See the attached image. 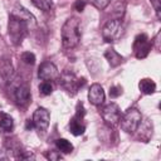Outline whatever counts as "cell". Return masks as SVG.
Wrapping results in <instances>:
<instances>
[{"label":"cell","mask_w":161,"mask_h":161,"mask_svg":"<svg viewBox=\"0 0 161 161\" xmlns=\"http://www.w3.org/2000/svg\"><path fill=\"white\" fill-rule=\"evenodd\" d=\"M80 42V20L72 16L65 20L62 28V44L67 49L75 48Z\"/></svg>","instance_id":"cell-1"},{"label":"cell","mask_w":161,"mask_h":161,"mask_svg":"<svg viewBox=\"0 0 161 161\" xmlns=\"http://www.w3.org/2000/svg\"><path fill=\"white\" fill-rule=\"evenodd\" d=\"M33 24L29 20L20 18L18 15H13L10 14L9 18V24H8V33H9V38L11 40L13 44L19 45L21 44L23 39L26 36L28 31H29V25ZM35 25V24H33Z\"/></svg>","instance_id":"cell-2"},{"label":"cell","mask_w":161,"mask_h":161,"mask_svg":"<svg viewBox=\"0 0 161 161\" xmlns=\"http://www.w3.org/2000/svg\"><path fill=\"white\" fill-rule=\"evenodd\" d=\"M141 122H142L141 112L137 108H128L123 114H121L118 123L125 132L133 133L138 130Z\"/></svg>","instance_id":"cell-3"},{"label":"cell","mask_w":161,"mask_h":161,"mask_svg":"<svg viewBox=\"0 0 161 161\" xmlns=\"http://www.w3.org/2000/svg\"><path fill=\"white\" fill-rule=\"evenodd\" d=\"M123 33H125L123 23L119 19L108 20L102 29V36H103L104 42H107V43H113V42L118 40L123 35Z\"/></svg>","instance_id":"cell-4"},{"label":"cell","mask_w":161,"mask_h":161,"mask_svg":"<svg viewBox=\"0 0 161 161\" xmlns=\"http://www.w3.org/2000/svg\"><path fill=\"white\" fill-rule=\"evenodd\" d=\"M58 79H60V86L70 94H75L78 89L83 87V84L86 83L84 78H78L72 72H64L62 75H59Z\"/></svg>","instance_id":"cell-5"},{"label":"cell","mask_w":161,"mask_h":161,"mask_svg":"<svg viewBox=\"0 0 161 161\" xmlns=\"http://www.w3.org/2000/svg\"><path fill=\"white\" fill-rule=\"evenodd\" d=\"M152 47V43L150 42L148 36L146 34H138L133 42V52L135 55L138 59H142L145 57H147V54L150 53Z\"/></svg>","instance_id":"cell-6"},{"label":"cell","mask_w":161,"mask_h":161,"mask_svg":"<svg viewBox=\"0 0 161 161\" xmlns=\"http://www.w3.org/2000/svg\"><path fill=\"white\" fill-rule=\"evenodd\" d=\"M102 118H103V121H104L108 126H111V127L118 125L119 118H121V109H119L118 104H116V103H109V104H107V106L102 109Z\"/></svg>","instance_id":"cell-7"},{"label":"cell","mask_w":161,"mask_h":161,"mask_svg":"<svg viewBox=\"0 0 161 161\" xmlns=\"http://www.w3.org/2000/svg\"><path fill=\"white\" fill-rule=\"evenodd\" d=\"M59 70L55 67L54 63L52 62H44L40 64L39 69H38V77L42 80H47V82H52V80H57L59 78Z\"/></svg>","instance_id":"cell-8"},{"label":"cell","mask_w":161,"mask_h":161,"mask_svg":"<svg viewBox=\"0 0 161 161\" xmlns=\"http://www.w3.org/2000/svg\"><path fill=\"white\" fill-rule=\"evenodd\" d=\"M33 123H34V127L38 130V131H45L49 126V121H50V113L48 109L43 108V107H39L35 109L34 114H33Z\"/></svg>","instance_id":"cell-9"},{"label":"cell","mask_w":161,"mask_h":161,"mask_svg":"<svg viewBox=\"0 0 161 161\" xmlns=\"http://www.w3.org/2000/svg\"><path fill=\"white\" fill-rule=\"evenodd\" d=\"M14 98L18 104L26 106L30 101V89L26 83H20L14 89Z\"/></svg>","instance_id":"cell-10"},{"label":"cell","mask_w":161,"mask_h":161,"mask_svg":"<svg viewBox=\"0 0 161 161\" xmlns=\"http://www.w3.org/2000/svg\"><path fill=\"white\" fill-rule=\"evenodd\" d=\"M104 98H106V94H104V91H103V87L98 83H94L91 86L89 91H88V99L92 104L94 106H101L103 102H104Z\"/></svg>","instance_id":"cell-11"},{"label":"cell","mask_w":161,"mask_h":161,"mask_svg":"<svg viewBox=\"0 0 161 161\" xmlns=\"http://www.w3.org/2000/svg\"><path fill=\"white\" fill-rule=\"evenodd\" d=\"M69 130H70V132H72L74 136H80V135H83L84 131H86V125L83 123V117L75 114V116L70 119V122H69Z\"/></svg>","instance_id":"cell-12"},{"label":"cell","mask_w":161,"mask_h":161,"mask_svg":"<svg viewBox=\"0 0 161 161\" xmlns=\"http://www.w3.org/2000/svg\"><path fill=\"white\" fill-rule=\"evenodd\" d=\"M13 75V65L9 60H0V82L6 83Z\"/></svg>","instance_id":"cell-13"},{"label":"cell","mask_w":161,"mask_h":161,"mask_svg":"<svg viewBox=\"0 0 161 161\" xmlns=\"http://www.w3.org/2000/svg\"><path fill=\"white\" fill-rule=\"evenodd\" d=\"M104 58L108 60V63H109L111 67H117V65H119V64L122 63V60H123V57H122L121 54H118L114 49H108V50H106Z\"/></svg>","instance_id":"cell-14"},{"label":"cell","mask_w":161,"mask_h":161,"mask_svg":"<svg viewBox=\"0 0 161 161\" xmlns=\"http://www.w3.org/2000/svg\"><path fill=\"white\" fill-rule=\"evenodd\" d=\"M138 88L143 94H152L156 91V83L150 78H143L140 80Z\"/></svg>","instance_id":"cell-15"},{"label":"cell","mask_w":161,"mask_h":161,"mask_svg":"<svg viewBox=\"0 0 161 161\" xmlns=\"http://www.w3.org/2000/svg\"><path fill=\"white\" fill-rule=\"evenodd\" d=\"M0 127L3 131L5 132H10L14 127V121H13V117L5 112H1L0 113Z\"/></svg>","instance_id":"cell-16"},{"label":"cell","mask_w":161,"mask_h":161,"mask_svg":"<svg viewBox=\"0 0 161 161\" xmlns=\"http://www.w3.org/2000/svg\"><path fill=\"white\" fill-rule=\"evenodd\" d=\"M55 146L62 153H70L73 151V145L65 138H58L55 141Z\"/></svg>","instance_id":"cell-17"},{"label":"cell","mask_w":161,"mask_h":161,"mask_svg":"<svg viewBox=\"0 0 161 161\" xmlns=\"http://www.w3.org/2000/svg\"><path fill=\"white\" fill-rule=\"evenodd\" d=\"M31 1L38 9L43 11H49L53 5V0H31Z\"/></svg>","instance_id":"cell-18"},{"label":"cell","mask_w":161,"mask_h":161,"mask_svg":"<svg viewBox=\"0 0 161 161\" xmlns=\"http://www.w3.org/2000/svg\"><path fill=\"white\" fill-rule=\"evenodd\" d=\"M39 92L43 94V96H49L52 92H53V86L50 82H47V80H43V83H40L39 86Z\"/></svg>","instance_id":"cell-19"},{"label":"cell","mask_w":161,"mask_h":161,"mask_svg":"<svg viewBox=\"0 0 161 161\" xmlns=\"http://www.w3.org/2000/svg\"><path fill=\"white\" fill-rule=\"evenodd\" d=\"M21 60L28 65H33L35 63V55L30 52H24L21 54Z\"/></svg>","instance_id":"cell-20"},{"label":"cell","mask_w":161,"mask_h":161,"mask_svg":"<svg viewBox=\"0 0 161 161\" xmlns=\"http://www.w3.org/2000/svg\"><path fill=\"white\" fill-rule=\"evenodd\" d=\"M111 0H92V4L98 9V10H104L109 5Z\"/></svg>","instance_id":"cell-21"},{"label":"cell","mask_w":161,"mask_h":161,"mask_svg":"<svg viewBox=\"0 0 161 161\" xmlns=\"http://www.w3.org/2000/svg\"><path fill=\"white\" fill-rule=\"evenodd\" d=\"M122 94V88L119 87V86H112L111 88H109V96L112 97V98H117V97H119Z\"/></svg>","instance_id":"cell-22"},{"label":"cell","mask_w":161,"mask_h":161,"mask_svg":"<svg viewBox=\"0 0 161 161\" xmlns=\"http://www.w3.org/2000/svg\"><path fill=\"white\" fill-rule=\"evenodd\" d=\"M47 158L57 161V160H62V155H60V152H58V151H49V152L47 153Z\"/></svg>","instance_id":"cell-23"},{"label":"cell","mask_w":161,"mask_h":161,"mask_svg":"<svg viewBox=\"0 0 161 161\" xmlns=\"http://www.w3.org/2000/svg\"><path fill=\"white\" fill-rule=\"evenodd\" d=\"M84 8H86V3H84L83 0H77V1H75V4H74V9H75L77 11H83Z\"/></svg>","instance_id":"cell-24"},{"label":"cell","mask_w":161,"mask_h":161,"mask_svg":"<svg viewBox=\"0 0 161 161\" xmlns=\"http://www.w3.org/2000/svg\"><path fill=\"white\" fill-rule=\"evenodd\" d=\"M152 3H153V6H155L156 15H157V18L160 19V18H161V8H160V3H158V0H152Z\"/></svg>","instance_id":"cell-25"}]
</instances>
